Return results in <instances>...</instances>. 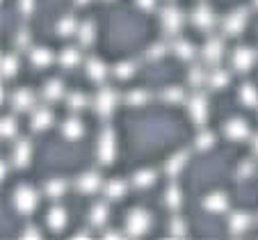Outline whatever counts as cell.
Wrapping results in <instances>:
<instances>
[{"mask_svg":"<svg viewBox=\"0 0 258 240\" xmlns=\"http://www.w3.org/2000/svg\"><path fill=\"white\" fill-rule=\"evenodd\" d=\"M96 156L101 165H112L117 158V135L110 126L103 128L98 135V147H96Z\"/></svg>","mask_w":258,"mask_h":240,"instance_id":"1","label":"cell"},{"mask_svg":"<svg viewBox=\"0 0 258 240\" xmlns=\"http://www.w3.org/2000/svg\"><path fill=\"white\" fill-rule=\"evenodd\" d=\"M12 201H14V206H16V211L19 213L30 215V213L37 208V204H39V195H37V190H34L32 186H19L14 190Z\"/></svg>","mask_w":258,"mask_h":240,"instance_id":"2","label":"cell"},{"mask_svg":"<svg viewBox=\"0 0 258 240\" xmlns=\"http://www.w3.org/2000/svg\"><path fill=\"white\" fill-rule=\"evenodd\" d=\"M149 229H151V215L144 208H133L126 217V233L133 235V238H140Z\"/></svg>","mask_w":258,"mask_h":240,"instance_id":"3","label":"cell"},{"mask_svg":"<svg viewBox=\"0 0 258 240\" xmlns=\"http://www.w3.org/2000/svg\"><path fill=\"white\" fill-rule=\"evenodd\" d=\"M117 101H119V96H117V92H114L112 87H103V89H98L96 98H94V110L98 112V117L107 119L110 114L114 112Z\"/></svg>","mask_w":258,"mask_h":240,"instance_id":"4","label":"cell"},{"mask_svg":"<svg viewBox=\"0 0 258 240\" xmlns=\"http://www.w3.org/2000/svg\"><path fill=\"white\" fill-rule=\"evenodd\" d=\"M187 108H190V117L195 124H199V126H204L206 119H208V98L204 96V94H192V98L187 101Z\"/></svg>","mask_w":258,"mask_h":240,"instance_id":"5","label":"cell"},{"mask_svg":"<svg viewBox=\"0 0 258 240\" xmlns=\"http://www.w3.org/2000/svg\"><path fill=\"white\" fill-rule=\"evenodd\" d=\"M233 69L235 71H240V74H247L249 69L253 67V62H256V50L249 48V46H240V48L233 50Z\"/></svg>","mask_w":258,"mask_h":240,"instance_id":"6","label":"cell"},{"mask_svg":"<svg viewBox=\"0 0 258 240\" xmlns=\"http://www.w3.org/2000/svg\"><path fill=\"white\" fill-rule=\"evenodd\" d=\"M160 19H162V28H165V32L176 34L180 30V25H183V12L174 5H167L165 10H162Z\"/></svg>","mask_w":258,"mask_h":240,"instance_id":"7","label":"cell"},{"mask_svg":"<svg viewBox=\"0 0 258 240\" xmlns=\"http://www.w3.org/2000/svg\"><path fill=\"white\" fill-rule=\"evenodd\" d=\"M249 133H251L249 131V124L240 117H233L224 124V135L229 137V140H233V142H242V140H247Z\"/></svg>","mask_w":258,"mask_h":240,"instance_id":"8","label":"cell"},{"mask_svg":"<svg viewBox=\"0 0 258 240\" xmlns=\"http://www.w3.org/2000/svg\"><path fill=\"white\" fill-rule=\"evenodd\" d=\"M247 16H249L247 10L231 12V14L224 19V32L231 34V37H238V34H242L244 25H247Z\"/></svg>","mask_w":258,"mask_h":240,"instance_id":"9","label":"cell"},{"mask_svg":"<svg viewBox=\"0 0 258 240\" xmlns=\"http://www.w3.org/2000/svg\"><path fill=\"white\" fill-rule=\"evenodd\" d=\"M201 55H204L206 62L217 64L222 59V55H224V41L219 39V37H210L204 44V48H201Z\"/></svg>","mask_w":258,"mask_h":240,"instance_id":"10","label":"cell"},{"mask_svg":"<svg viewBox=\"0 0 258 240\" xmlns=\"http://www.w3.org/2000/svg\"><path fill=\"white\" fill-rule=\"evenodd\" d=\"M12 108L16 112H28L34 108V94L32 89H16L14 96H12Z\"/></svg>","mask_w":258,"mask_h":240,"instance_id":"11","label":"cell"},{"mask_svg":"<svg viewBox=\"0 0 258 240\" xmlns=\"http://www.w3.org/2000/svg\"><path fill=\"white\" fill-rule=\"evenodd\" d=\"M192 23H195L197 28H201V30L210 28V25L215 23V12L210 10L206 3H201V5H197L195 12H192Z\"/></svg>","mask_w":258,"mask_h":240,"instance_id":"12","label":"cell"},{"mask_svg":"<svg viewBox=\"0 0 258 240\" xmlns=\"http://www.w3.org/2000/svg\"><path fill=\"white\" fill-rule=\"evenodd\" d=\"M249 226H251V215H249V213L238 211V213H233V215L229 217V231H231V235L247 233Z\"/></svg>","mask_w":258,"mask_h":240,"instance_id":"13","label":"cell"},{"mask_svg":"<svg viewBox=\"0 0 258 240\" xmlns=\"http://www.w3.org/2000/svg\"><path fill=\"white\" fill-rule=\"evenodd\" d=\"M67 222H69V213L62 206H53L48 211V215H46V224H48L50 231H62L67 226Z\"/></svg>","mask_w":258,"mask_h":240,"instance_id":"14","label":"cell"},{"mask_svg":"<svg viewBox=\"0 0 258 240\" xmlns=\"http://www.w3.org/2000/svg\"><path fill=\"white\" fill-rule=\"evenodd\" d=\"M76 188H78L80 192H85V195H92V192L101 190V176H98L96 171H83L78 176Z\"/></svg>","mask_w":258,"mask_h":240,"instance_id":"15","label":"cell"},{"mask_svg":"<svg viewBox=\"0 0 258 240\" xmlns=\"http://www.w3.org/2000/svg\"><path fill=\"white\" fill-rule=\"evenodd\" d=\"M204 208L208 213H224L229 208V199H226L224 192H210L204 199Z\"/></svg>","mask_w":258,"mask_h":240,"instance_id":"16","label":"cell"},{"mask_svg":"<svg viewBox=\"0 0 258 240\" xmlns=\"http://www.w3.org/2000/svg\"><path fill=\"white\" fill-rule=\"evenodd\" d=\"M30 156H32V144L28 142V140H19L14 147V165L19 167V169H23V167L30 165Z\"/></svg>","mask_w":258,"mask_h":240,"instance_id":"17","label":"cell"},{"mask_svg":"<svg viewBox=\"0 0 258 240\" xmlns=\"http://www.w3.org/2000/svg\"><path fill=\"white\" fill-rule=\"evenodd\" d=\"M85 71H87V76L94 80V83H103V80H105V76H107L105 62H103V59H98V57H89L87 64H85Z\"/></svg>","mask_w":258,"mask_h":240,"instance_id":"18","label":"cell"},{"mask_svg":"<svg viewBox=\"0 0 258 240\" xmlns=\"http://www.w3.org/2000/svg\"><path fill=\"white\" fill-rule=\"evenodd\" d=\"M30 62H32L37 69L50 67V64H53V50L44 48V46H37V48L30 50Z\"/></svg>","mask_w":258,"mask_h":240,"instance_id":"19","label":"cell"},{"mask_svg":"<svg viewBox=\"0 0 258 240\" xmlns=\"http://www.w3.org/2000/svg\"><path fill=\"white\" fill-rule=\"evenodd\" d=\"M156 178H158V171L151 169V167H146V169H137L135 174H133V186L144 190V188H151L153 183H156Z\"/></svg>","mask_w":258,"mask_h":240,"instance_id":"20","label":"cell"},{"mask_svg":"<svg viewBox=\"0 0 258 240\" xmlns=\"http://www.w3.org/2000/svg\"><path fill=\"white\" fill-rule=\"evenodd\" d=\"M53 124V112L48 108H37L32 110V128L34 131H46Z\"/></svg>","mask_w":258,"mask_h":240,"instance_id":"21","label":"cell"},{"mask_svg":"<svg viewBox=\"0 0 258 240\" xmlns=\"http://www.w3.org/2000/svg\"><path fill=\"white\" fill-rule=\"evenodd\" d=\"M62 135L67 137V140H78V137H83L85 135L83 122H80V119H76V117L67 119V122L62 124Z\"/></svg>","mask_w":258,"mask_h":240,"instance_id":"22","label":"cell"},{"mask_svg":"<svg viewBox=\"0 0 258 240\" xmlns=\"http://www.w3.org/2000/svg\"><path fill=\"white\" fill-rule=\"evenodd\" d=\"M64 96V83L59 78H50L46 80L44 85V98H48V101H59V98Z\"/></svg>","mask_w":258,"mask_h":240,"instance_id":"23","label":"cell"},{"mask_svg":"<svg viewBox=\"0 0 258 240\" xmlns=\"http://www.w3.org/2000/svg\"><path fill=\"white\" fill-rule=\"evenodd\" d=\"M94 37H96V25H94V21H83V23L78 25V41L83 46H92Z\"/></svg>","mask_w":258,"mask_h":240,"instance_id":"24","label":"cell"},{"mask_svg":"<svg viewBox=\"0 0 258 240\" xmlns=\"http://www.w3.org/2000/svg\"><path fill=\"white\" fill-rule=\"evenodd\" d=\"M206 83H208L213 89H222L231 83V76H229V71H224V69H215V71L208 74V80H206Z\"/></svg>","mask_w":258,"mask_h":240,"instance_id":"25","label":"cell"},{"mask_svg":"<svg viewBox=\"0 0 258 240\" xmlns=\"http://www.w3.org/2000/svg\"><path fill=\"white\" fill-rule=\"evenodd\" d=\"M107 215H110V213H107V206L98 201V204L92 206V211H89V224L92 226H103L107 222Z\"/></svg>","mask_w":258,"mask_h":240,"instance_id":"26","label":"cell"},{"mask_svg":"<svg viewBox=\"0 0 258 240\" xmlns=\"http://www.w3.org/2000/svg\"><path fill=\"white\" fill-rule=\"evenodd\" d=\"M240 103L247 105V108H256L258 105V89L249 83L242 85V87H240Z\"/></svg>","mask_w":258,"mask_h":240,"instance_id":"27","label":"cell"},{"mask_svg":"<svg viewBox=\"0 0 258 240\" xmlns=\"http://www.w3.org/2000/svg\"><path fill=\"white\" fill-rule=\"evenodd\" d=\"M185 162H187V151H180V153H176V156H171L169 160H167V174H169V176L180 174L183 167H185Z\"/></svg>","mask_w":258,"mask_h":240,"instance_id":"28","label":"cell"},{"mask_svg":"<svg viewBox=\"0 0 258 240\" xmlns=\"http://www.w3.org/2000/svg\"><path fill=\"white\" fill-rule=\"evenodd\" d=\"M67 190H69V186H67V181H62V178H53V181H48L46 188H44V192L50 197V199H59V197H64Z\"/></svg>","mask_w":258,"mask_h":240,"instance_id":"29","label":"cell"},{"mask_svg":"<svg viewBox=\"0 0 258 240\" xmlns=\"http://www.w3.org/2000/svg\"><path fill=\"white\" fill-rule=\"evenodd\" d=\"M103 190H105L107 199H119V197L126 195L128 186H126V181H117V178H112V181L105 183V188H103Z\"/></svg>","mask_w":258,"mask_h":240,"instance_id":"30","label":"cell"},{"mask_svg":"<svg viewBox=\"0 0 258 240\" xmlns=\"http://www.w3.org/2000/svg\"><path fill=\"white\" fill-rule=\"evenodd\" d=\"M19 74V57L14 53L3 55V78H14Z\"/></svg>","mask_w":258,"mask_h":240,"instance_id":"31","label":"cell"},{"mask_svg":"<svg viewBox=\"0 0 258 240\" xmlns=\"http://www.w3.org/2000/svg\"><path fill=\"white\" fill-rule=\"evenodd\" d=\"M57 34L59 37H71V34H78V23L73 16H62L57 21Z\"/></svg>","mask_w":258,"mask_h":240,"instance_id":"32","label":"cell"},{"mask_svg":"<svg viewBox=\"0 0 258 240\" xmlns=\"http://www.w3.org/2000/svg\"><path fill=\"white\" fill-rule=\"evenodd\" d=\"M171 50H174V55H178L180 59H192L195 57V46L185 39H176L174 44H171Z\"/></svg>","mask_w":258,"mask_h":240,"instance_id":"33","label":"cell"},{"mask_svg":"<svg viewBox=\"0 0 258 240\" xmlns=\"http://www.w3.org/2000/svg\"><path fill=\"white\" fill-rule=\"evenodd\" d=\"M180 201H183V195H180V188L171 183V186L167 188V192H165V204L169 206L171 211H176V208H180Z\"/></svg>","mask_w":258,"mask_h":240,"instance_id":"34","label":"cell"},{"mask_svg":"<svg viewBox=\"0 0 258 240\" xmlns=\"http://www.w3.org/2000/svg\"><path fill=\"white\" fill-rule=\"evenodd\" d=\"M59 64H62L64 69H73L80 64V53L76 48H64L62 55H59Z\"/></svg>","mask_w":258,"mask_h":240,"instance_id":"35","label":"cell"},{"mask_svg":"<svg viewBox=\"0 0 258 240\" xmlns=\"http://www.w3.org/2000/svg\"><path fill=\"white\" fill-rule=\"evenodd\" d=\"M169 235L171 238H185L187 235V226H185V220L183 217H171L169 222Z\"/></svg>","mask_w":258,"mask_h":240,"instance_id":"36","label":"cell"},{"mask_svg":"<svg viewBox=\"0 0 258 240\" xmlns=\"http://www.w3.org/2000/svg\"><path fill=\"white\" fill-rule=\"evenodd\" d=\"M67 103H69V108H71L73 112H78V110H83L85 105H87V96H85L83 92H71L69 98H67Z\"/></svg>","mask_w":258,"mask_h":240,"instance_id":"37","label":"cell"},{"mask_svg":"<svg viewBox=\"0 0 258 240\" xmlns=\"http://www.w3.org/2000/svg\"><path fill=\"white\" fill-rule=\"evenodd\" d=\"M215 144V135L210 131H201L199 135H197V140H195V147L197 149H201V151H206V149H210Z\"/></svg>","mask_w":258,"mask_h":240,"instance_id":"38","label":"cell"},{"mask_svg":"<svg viewBox=\"0 0 258 240\" xmlns=\"http://www.w3.org/2000/svg\"><path fill=\"white\" fill-rule=\"evenodd\" d=\"M149 101V94L144 92V89H133L131 94H128L126 103L128 105H133V108H140V105H144V103Z\"/></svg>","mask_w":258,"mask_h":240,"instance_id":"39","label":"cell"},{"mask_svg":"<svg viewBox=\"0 0 258 240\" xmlns=\"http://www.w3.org/2000/svg\"><path fill=\"white\" fill-rule=\"evenodd\" d=\"M133 74H135V62H119L117 67H114V76L121 80L131 78Z\"/></svg>","mask_w":258,"mask_h":240,"instance_id":"40","label":"cell"},{"mask_svg":"<svg viewBox=\"0 0 258 240\" xmlns=\"http://www.w3.org/2000/svg\"><path fill=\"white\" fill-rule=\"evenodd\" d=\"M162 96H165V101H169V103H180L183 98H185V92H183L180 87H167Z\"/></svg>","mask_w":258,"mask_h":240,"instance_id":"41","label":"cell"},{"mask_svg":"<svg viewBox=\"0 0 258 240\" xmlns=\"http://www.w3.org/2000/svg\"><path fill=\"white\" fill-rule=\"evenodd\" d=\"M3 137H14L16 135V119L14 117H3Z\"/></svg>","mask_w":258,"mask_h":240,"instance_id":"42","label":"cell"},{"mask_svg":"<svg viewBox=\"0 0 258 240\" xmlns=\"http://www.w3.org/2000/svg\"><path fill=\"white\" fill-rule=\"evenodd\" d=\"M208 80V76L204 74V69L201 67H192V71H190V83L195 85V87H199L201 83H206Z\"/></svg>","mask_w":258,"mask_h":240,"instance_id":"43","label":"cell"},{"mask_svg":"<svg viewBox=\"0 0 258 240\" xmlns=\"http://www.w3.org/2000/svg\"><path fill=\"white\" fill-rule=\"evenodd\" d=\"M19 7H21V12H23L25 16L32 14V10H34V0H19Z\"/></svg>","mask_w":258,"mask_h":240,"instance_id":"44","label":"cell"},{"mask_svg":"<svg viewBox=\"0 0 258 240\" xmlns=\"http://www.w3.org/2000/svg\"><path fill=\"white\" fill-rule=\"evenodd\" d=\"M253 174V162L251 160H247V162H242V165H240V176H251Z\"/></svg>","mask_w":258,"mask_h":240,"instance_id":"45","label":"cell"},{"mask_svg":"<svg viewBox=\"0 0 258 240\" xmlns=\"http://www.w3.org/2000/svg\"><path fill=\"white\" fill-rule=\"evenodd\" d=\"M23 238H41V231L37 229V226H25V231H23Z\"/></svg>","mask_w":258,"mask_h":240,"instance_id":"46","label":"cell"},{"mask_svg":"<svg viewBox=\"0 0 258 240\" xmlns=\"http://www.w3.org/2000/svg\"><path fill=\"white\" fill-rule=\"evenodd\" d=\"M135 5L142 10H153L156 7V0H135Z\"/></svg>","mask_w":258,"mask_h":240,"instance_id":"47","label":"cell"},{"mask_svg":"<svg viewBox=\"0 0 258 240\" xmlns=\"http://www.w3.org/2000/svg\"><path fill=\"white\" fill-rule=\"evenodd\" d=\"M162 44H158V46H153L151 50H149V57H162Z\"/></svg>","mask_w":258,"mask_h":240,"instance_id":"48","label":"cell"},{"mask_svg":"<svg viewBox=\"0 0 258 240\" xmlns=\"http://www.w3.org/2000/svg\"><path fill=\"white\" fill-rule=\"evenodd\" d=\"M253 151H256V156H258V135L253 137Z\"/></svg>","mask_w":258,"mask_h":240,"instance_id":"49","label":"cell"},{"mask_svg":"<svg viewBox=\"0 0 258 240\" xmlns=\"http://www.w3.org/2000/svg\"><path fill=\"white\" fill-rule=\"evenodd\" d=\"M76 3H78V5H87L89 0H76Z\"/></svg>","mask_w":258,"mask_h":240,"instance_id":"50","label":"cell"},{"mask_svg":"<svg viewBox=\"0 0 258 240\" xmlns=\"http://www.w3.org/2000/svg\"><path fill=\"white\" fill-rule=\"evenodd\" d=\"M253 3H256V7H258V0H253Z\"/></svg>","mask_w":258,"mask_h":240,"instance_id":"51","label":"cell"}]
</instances>
